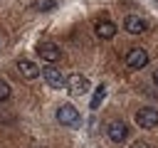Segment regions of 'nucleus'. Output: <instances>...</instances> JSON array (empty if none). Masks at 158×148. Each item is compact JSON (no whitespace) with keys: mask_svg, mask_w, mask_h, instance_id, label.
<instances>
[{"mask_svg":"<svg viewBox=\"0 0 158 148\" xmlns=\"http://www.w3.org/2000/svg\"><path fill=\"white\" fill-rule=\"evenodd\" d=\"M94 30H96V35H99L101 39H111V37L116 35V25H114L111 20H96V22H94Z\"/></svg>","mask_w":158,"mask_h":148,"instance_id":"obj_8","label":"nucleus"},{"mask_svg":"<svg viewBox=\"0 0 158 148\" xmlns=\"http://www.w3.org/2000/svg\"><path fill=\"white\" fill-rule=\"evenodd\" d=\"M32 7L35 10H54V0H35Z\"/></svg>","mask_w":158,"mask_h":148,"instance_id":"obj_12","label":"nucleus"},{"mask_svg":"<svg viewBox=\"0 0 158 148\" xmlns=\"http://www.w3.org/2000/svg\"><path fill=\"white\" fill-rule=\"evenodd\" d=\"M42 76H44V81H47L52 89H67V76H62L59 69L44 67V69H42Z\"/></svg>","mask_w":158,"mask_h":148,"instance_id":"obj_5","label":"nucleus"},{"mask_svg":"<svg viewBox=\"0 0 158 148\" xmlns=\"http://www.w3.org/2000/svg\"><path fill=\"white\" fill-rule=\"evenodd\" d=\"M104 96H106V86H96V91H94V99H91V111H96V109L101 106Z\"/></svg>","mask_w":158,"mask_h":148,"instance_id":"obj_11","label":"nucleus"},{"mask_svg":"<svg viewBox=\"0 0 158 148\" xmlns=\"http://www.w3.org/2000/svg\"><path fill=\"white\" fill-rule=\"evenodd\" d=\"M5 99H10V84L5 79H0V101H5Z\"/></svg>","mask_w":158,"mask_h":148,"instance_id":"obj_13","label":"nucleus"},{"mask_svg":"<svg viewBox=\"0 0 158 148\" xmlns=\"http://www.w3.org/2000/svg\"><path fill=\"white\" fill-rule=\"evenodd\" d=\"M126 64H128L131 69H143V67L148 64V52H146L143 47H133V49L126 54Z\"/></svg>","mask_w":158,"mask_h":148,"instance_id":"obj_4","label":"nucleus"},{"mask_svg":"<svg viewBox=\"0 0 158 148\" xmlns=\"http://www.w3.org/2000/svg\"><path fill=\"white\" fill-rule=\"evenodd\" d=\"M57 121H59L62 126H79V123H81V116H79V111H77L72 104H62V106L57 109Z\"/></svg>","mask_w":158,"mask_h":148,"instance_id":"obj_1","label":"nucleus"},{"mask_svg":"<svg viewBox=\"0 0 158 148\" xmlns=\"http://www.w3.org/2000/svg\"><path fill=\"white\" fill-rule=\"evenodd\" d=\"M136 123H138L141 128H153V126H158V109H151V106L138 109V111H136Z\"/></svg>","mask_w":158,"mask_h":148,"instance_id":"obj_2","label":"nucleus"},{"mask_svg":"<svg viewBox=\"0 0 158 148\" xmlns=\"http://www.w3.org/2000/svg\"><path fill=\"white\" fill-rule=\"evenodd\" d=\"M17 72H20V76H25V79H37L42 72H40V67L35 64V62H30V59H17Z\"/></svg>","mask_w":158,"mask_h":148,"instance_id":"obj_7","label":"nucleus"},{"mask_svg":"<svg viewBox=\"0 0 158 148\" xmlns=\"http://www.w3.org/2000/svg\"><path fill=\"white\" fill-rule=\"evenodd\" d=\"M131 148H151V146H148V143H146V141H136V143H133V146H131Z\"/></svg>","mask_w":158,"mask_h":148,"instance_id":"obj_14","label":"nucleus"},{"mask_svg":"<svg viewBox=\"0 0 158 148\" xmlns=\"http://www.w3.org/2000/svg\"><path fill=\"white\" fill-rule=\"evenodd\" d=\"M67 89H69V94L79 96V94H86V91H89V81H86V76H81V74H69V76H67Z\"/></svg>","mask_w":158,"mask_h":148,"instance_id":"obj_6","label":"nucleus"},{"mask_svg":"<svg viewBox=\"0 0 158 148\" xmlns=\"http://www.w3.org/2000/svg\"><path fill=\"white\" fill-rule=\"evenodd\" d=\"M37 54H40L44 62H49V64H54V62L62 59V49H59L57 44H52V42H40V44H37Z\"/></svg>","mask_w":158,"mask_h":148,"instance_id":"obj_3","label":"nucleus"},{"mask_svg":"<svg viewBox=\"0 0 158 148\" xmlns=\"http://www.w3.org/2000/svg\"><path fill=\"white\" fill-rule=\"evenodd\" d=\"M106 131H109V138H111L114 143H121V141L126 138V133H128V128H126L123 121H111Z\"/></svg>","mask_w":158,"mask_h":148,"instance_id":"obj_9","label":"nucleus"},{"mask_svg":"<svg viewBox=\"0 0 158 148\" xmlns=\"http://www.w3.org/2000/svg\"><path fill=\"white\" fill-rule=\"evenodd\" d=\"M123 27H126L131 35H141V32H146V27H148V25H146V20H141L138 15H128V17H126V22H123Z\"/></svg>","mask_w":158,"mask_h":148,"instance_id":"obj_10","label":"nucleus"},{"mask_svg":"<svg viewBox=\"0 0 158 148\" xmlns=\"http://www.w3.org/2000/svg\"><path fill=\"white\" fill-rule=\"evenodd\" d=\"M153 81H156V86H158V69L153 72Z\"/></svg>","mask_w":158,"mask_h":148,"instance_id":"obj_15","label":"nucleus"}]
</instances>
